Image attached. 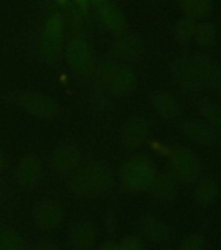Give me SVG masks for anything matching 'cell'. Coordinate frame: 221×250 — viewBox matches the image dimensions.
Instances as JSON below:
<instances>
[{
  "label": "cell",
  "mask_w": 221,
  "mask_h": 250,
  "mask_svg": "<svg viewBox=\"0 0 221 250\" xmlns=\"http://www.w3.org/2000/svg\"><path fill=\"white\" fill-rule=\"evenodd\" d=\"M90 78L94 81V94L97 95L99 103L100 101L107 103L109 97H126L134 90L137 83L136 74L132 68L115 59H104L95 62Z\"/></svg>",
  "instance_id": "cell-1"
},
{
  "label": "cell",
  "mask_w": 221,
  "mask_h": 250,
  "mask_svg": "<svg viewBox=\"0 0 221 250\" xmlns=\"http://www.w3.org/2000/svg\"><path fill=\"white\" fill-rule=\"evenodd\" d=\"M220 70L208 58H180L172 64V76L182 89L198 91L216 83Z\"/></svg>",
  "instance_id": "cell-2"
},
{
  "label": "cell",
  "mask_w": 221,
  "mask_h": 250,
  "mask_svg": "<svg viewBox=\"0 0 221 250\" xmlns=\"http://www.w3.org/2000/svg\"><path fill=\"white\" fill-rule=\"evenodd\" d=\"M113 177L109 168L100 162L82 163L70 175L69 189L73 194L91 198L107 193L112 188Z\"/></svg>",
  "instance_id": "cell-3"
},
{
  "label": "cell",
  "mask_w": 221,
  "mask_h": 250,
  "mask_svg": "<svg viewBox=\"0 0 221 250\" xmlns=\"http://www.w3.org/2000/svg\"><path fill=\"white\" fill-rule=\"evenodd\" d=\"M156 175L158 172L152 160L144 155H137L121 164L119 181L121 189L126 193H141L150 189Z\"/></svg>",
  "instance_id": "cell-4"
},
{
  "label": "cell",
  "mask_w": 221,
  "mask_h": 250,
  "mask_svg": "<svg viewBox=\"0 0 221 250\" xmlns=\"http://www.w3.org/2000/svg\"><path fill=\"white\" fill-rule=\"evenodd\" d=\"M64 29L59 13H51L43 23L39 35L38 51L42 60L48 64L56 62L64 51Z\"/></svg>",
  "instance_id": "cell-5"
},
{
  "label": "cell",
  "mask_w": 221,
  "mask_h": 250,
  "mask_svg": "<svg viewBox=\"0 0 221 250\" xmlns=\"http://www.w3.org/2000/svg\"><path fill=\"white\" fill-rule=\"evenodd\" d=\"M64 56L70 70L82 78H90L95 68L93 48L87 39L74 35L64 47Z\"/></svg>",
  "instance_id": "cell-6"
},
{
  "label": "cell",
  "mask_w": 221,
  "mask_h": 250,
  "mask_svg": "<svg viewBox=\"0 0 221 250\" xmlns=\"http://www.w3.org/2000/svg\"><path fill=\"white\" fill-rule=\"evenodd\" d=\"M168 173L181 183H193L202 171L201 160L195 152L189 148L177 147L168 158Z\"/></svg>",
  "instance_id": "cell-7"
},
{
  "label": "cell",
  "mask_w": 221,
  "mask_h": 250,
  "mask_svg": "<svg viewBox=\"0 0 221 250\" xmlns=\"http://www.w3.org/2000/svg\"><path fill=\"white\" fill-rule=\"evenodd\" d=\"M17 103L23 111L38 119L48 120L56 117L59 113L58 102L43 93L23 91L17 98Z\"/></svg>",
  "instance_id": "cell-8"
},
{
  "label": "cell",
  "mask_w": 221,
  "mask_h": 250,
  "mask_svg": "<svg viewBox=\"0 0 221 250\" xmlns=\"http://www.w3.org/2000/svg\"><path fill=\"white\" fill-rule=\"evenodd\" d=\"M64 216H65V211L61 203L56 198H47L43 199L35 207L33 220L39 230L50 232L56 229L61 224Z\"/></svg>",
  "instance_id": "cell-9"
},
{
  "label": "cell",
  "mask_w": 221,
  "mask_h": 250,
  "mask_svg": "<svg viewBox=\"0 0 221 250\" xmlns=\"http://www.w3.org/2000/svg\"><path fill=\"white\" fill-rule=\"evenodd\" d=\"M111 52L117 62L124 64L133 62L140 60L143 55V44L137 35L124 31L115 37L111 44Z\"/></svg>",
  "instance_id": "cell-10"
},
{
  "label": "cell",
  "mask_w": 221,
  "mask_h": 250,
  "mask_svg": "<svg viewBox=\"0 0 221 250\" xmlns=\"http://www.w3.org/2000/svg\"><path fill=\"white\" fill-rule=\"evenodd\" d=\"M150 136V123L144 117H130L120 133V145L125 150L133 151L141 147Z\"/></svg>",
  "instance_id": "cell-11"
},
{
  "label": "cell",
  "mask_w": 221,
  "mask_h": 250,
  "mask_svg": "<svg viewBox=\"0 0 221 250\" xmlns=\"http://www.w3.org/2000/svg\"><path fill=\"white\" fill-rule=\"evenodd\" d=\"M82 164L81 150L74 145H60L51 155V167L58 175H72Z\"/></svg>",
  "instance_id": "cell-12"
},
{
  "label": "cell",
  "mask_w": 221,
  "mask_h": 250,
  "mask_svg": "<svg viewBox=\"0 0 221 250\" xmlns=\"http://www.w3.org/2000/svg\"><path fill=\"white\" fill-rule=\"evenodd\" d=\"M43 177L42 160L34 154L22 156L15 168V179L20 187L34 188Z\"/></svg>",
  "instance_id": "cell-13"
},
{
  "label": "cell",
  "mask_w": 221,
  "mask_h": 250,
  "mask_svg": "<svg viewBox=\"0 0 221 250\" xmlns=\"http://www.w3.org/2000/svg\"><path fill=\"white\" fill-rule=\"evenodd\" d=\"M97 17L101 26L112 34H121L126 30V17L120 8L108 0L97 4Z\"/></svg>",
  "instance_id": "cell-14"
},
{
  "label": "cell",
  "mask_w": 221,
  "mask_h": 250,
  "mask_svg": "<svg viewBox=\"0 0 221 250\" xmlns=\"http://www.w3.org/2000/svg\"><path fill=\"white\" fill-rule=\"evenodd\" d=\"M68 238L73 250H93L97 240V230L87 220H77L69 227Z\"/></svg>",
  "instance_id": "cell-15"
},
{
  "label": "cell",
  "mask_w": 221,
  "mask_h": 250,
  "mask_svg": "<svg viewBox=\"0 0 221 250\" xmlns=\"http://www.w3.org/2000/svg\"><path fill=\"white\" fill-rule=\"evenodd\" d=\"M183 133L201 146H212L218 141V132L203 119H190L183 123Z\"/></svg>",
  "instance_id": "cell-16"
},
{
  "label": "cell",
  "mask_w": 221,
  "mask_h": 250,
  "mask_svg": "<svg viewBox=\"0 0 221 250\" xmlns=\"http://www.w3.org/2000/svg\"><path fill=\"white\" fill-rule=\"evenodd\" d=\"M141 230L144 237L154 244H163L169 238V233H171L168 223L154 214H144L142 216Z\"/></svg>",
  "instance_id": "cell-17"
},
{
  "label": "cell",
  "mask_w": 221,
  "mask_h": 250,
  "mask_svg": "<svg viewBox=\"0 0 221 250\" xmlns=\"http://www.w3.org/2000/svg\"><path fill=\"white\" fill-rule=\"evenodd\" d=\"M148 190L156 202L168 203L177 194V181L169 173H158Z\"/></svg>",
  "instance_id": "cell-18"
},
{
  "label": "cell",
  "mask_w": 221,
  "mask_h": 250,
  "mask_svg": "<svg viewBox=\"0 0 221 250\" xmlns=\"http://www.w3.org/2000/svg\"><path fill=\"white\" fill-rule=\"evenodd\" d=\"M151 108L165 120L175 119L180 112L179 101L168 91H155L150 98Z\"/></svg>",
  "instance_id": "cell-19"
},
{
  "label": "cell",
  "mask_w": 221,
  "mask_h": 250,
  "mask_svg": "<svg viewBox=\"0 0 221 250\" xmlns=\"http://www.w3.org/2000/svg\"><path fill=\"white\" fill-rule=\"evenodd\" d=\"M219 195V185L215 180L206 179L199 181L194 188L193 197L195 202L202 205V206H208L211 203L216 201Z\"/></svg>",
  "instance_id": "cell-20"
},
{
  "label": "cell",
  "mask_w": 221,
  "mask_h": 250,
  "mask_svg": "<svg viewBox=\"0 0 221 250\" xmlns=\"http://www.w3.org/2000/svg\"><path fill=\"white\" fill-rule=\"evenodd\" d=\"M199 112L203 120L208 123L216 132H221V104L212 99H206L199 104Z\"/></svg>",
  "instance_id": "cell-21"
},
{
  "label": "cell",
  "mask_w": 221,
  "mask_h": 250,
  "mask_svg": "<svg viewBox=\"0 0 221 250\" xmlns=\"http://www.w3.org/2000/svg\"><path fill=\"white\" fill-rule=\"evenodd\" d=\"M179 5L185 13V17L195 20L210 12L211 0H179Z\"/></svg>",
  "instance_id": "cell-22"
},
{
  "label": "cell",
  "mask_w": 221,
  "mask_h": 250,
  "mask_svg": "<svg viewBox=\"0 0 221 250\" xmlns=\"http://www.w3.org/2000/svg\"><path fill=\"white\" fill-rule=\"evenodd\" d=\"M0 250H26L22 234L13 228L0 229Z\"/></svg>",
  "instance_id": "cell-23"
},
{
  "label": "cell",
  "mask_w": 221,
  "mask_h": 250,
  "mask_svg": "<svg viewBox=\"0 0 221 250\" xmlns=\"http://www.w3.org/2000/svg\"><path fill=\"white\" fill-rule=\"evenodd\" d=\"M194 39L202 48H211L216 43V30L210 23H197Z\"/></svg>",
  "instance_id": "cell-24"
},
{
  "label": "cell",
  "mask_w": 221,
  "mask_h": 250,
  "mask_svg": "<svg viewBox=\"0 0 221 250\" xmlns=\"http://www.w3.org/2000/svg\"><path fill=\"white\" fill-rule=\"evenodd\" d=\"M195 27H197V22L190 17H183L179 20V22L175 25L176 39L181 43L190 42L191 39H194Z\"/></svg>",
  "instance_id": "cell-25"
},
{
  "label": "cell",
  "mask_w": 221,
  "mask_h": 250,
  "mask_svg": "<svg viewBox=\"0 0 221 250\" xmlns=\"http://www.w3.org/2000/svg\"><path fill=\"white\" fill-rule=\"evenodd\" d=\"M121 250H144V241L137 234H128L119 241Z\"/></svg>",
  "instance_id": "cell-26"
},
{
  "label": "cell",
  "mask_w": 221,
  "mask_h": 250,
  "mask_svg": "<svg viewBox=\"0 0 221 250\" xmlns=\"http://www.w3.org/2000/svg\"><path fill=\"white\" fill-rule=\"evenodd\" d=\"M203 240L198 234H190L180 242L177 250H203Z\"/></svg>",
  "instance_id": "cell-27"
},
{
  "label": "cell",
  "mask_w": 221,
  "mask_h": 250,
  "mask_svg": "<svg viewBox=\"0 0 221 250\" xmlns=\"http://www.w3.org/2000/svg\"><path fill=\"white\" fill-rule=\"evenodd\" d=\"M30 250H59V246L56 242L50 241V240H40V241L35 242L30 248Z\"/></svg>",
  "instance_id": "cell-28"
},
{
  "label": "cell",
  "mask_w": 221,
  "mask_h": 250,
  "mask_svg": "<svg viewBox=\"0 0 221 250\" xmlns=\"http://www.w3.org/2000/svg\"><path fill=\"white\" fill-rule=\"evenodd\" d=\"M97 250H121V248H120V244H119V241L108 240V241L101 242L100 245L97 248Z\"/></svg>",
  "instance_id": "cell-29"
},
{
  "label": "cell",
  "mask_w": 221,
  "mask_h": 250,
  "mask_svg": "<svg viewBox=\"0 0 221 250\" xmlns=\"http://www.w3.org/2000/svg\"><path fill=\"white\" fill-rule=\"evenodd\" d=\"M4 167H5V158H4V154L0 151V173L3 172Z\"/></svg>",
  "instance_id": "cell-30"
},
{
  "label": "cell",
  "mask_w": 221,
  "mask_h": 250,
  "mask_svg": "<svg viewBox=\"0 0 221 250\" xmlns=\"http://www.w3.org/2000/svg\"><path fill=\"white\" fill-rule=\"evenodd\" d=\"M216 83H218L219 91H220V95H221V72H220V74H219V78H218V81H216Z\"/></svg>",
  "instance_id": "cell-31"
},
{
  "label": "cell",
  "mask_w": 221,
  "mask_h": 250,
  "mask_svg": "<svg viewBox=\"0 0 221 250\" xmlns=\"http://www.w3.org/2000/svg\"><path fill=\"white\" fill-rule=\"evenodd\" d=\"M94 1H95V3H100V1H104V0H94Z\"/></svg>",
  "instance_id": "cell-32"
},
{
  "label": "cell",
  "mask_w": 221,
  "mask_h": 250,
  "mask_svg": "<svg viewBox=\"0 0 221 250\" xmlns=\"http://www.w3.org/2000/svg\"><path fill=\"white\" fill-rule=\"evenodd\" d=\"M158 1H167V0H158Z\"/></svg>",
  "instance_id": "cell-33"
}]
</instances>
